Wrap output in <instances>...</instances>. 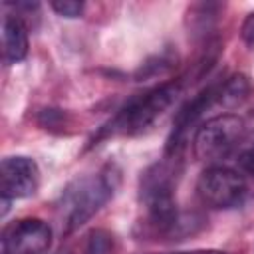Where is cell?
<instances>
[{"label":"cell","mask_w":254,"mask_h":254,"mask_svg":"<svg viewBox=\"0 0 254 254\" xmlns=\"http://www.w3.org/2000/svg\"><path fill=\"white\" fill-rule=\"evenodd\" d=\"M163 254H226L222 250H212V248H202V250H189V252H163Z\"/></svg>","instance_id":"cell-17"},{"label":"cell","mask_w":254,"mask_h":254,"mask_svg":"<svg viewBox=\"0 0 254 254\" xmlns=\"http://www.w3.org/2000/svg\"><path fill=\"white\" fill-rule=\"evenodd\" d=\"M50 6L62 18H79L85 10V4L77 0H54L50 2Z\"/></svg>","instance_id":"cell-14"},{"label":"cell","mask_w":254,"mask_h":254,"mask_svg":"<svg viewBox=\"0 0 254 254\" xmlns=\"http://www.w3.org/2000/svg\"><path fill=\"white\" fill-rule=\"evenodd\" d=\"M38 123L46 129V131H56V133H64L65 127H69V117L65 111L62 109H44L38 117Z\"/></svg>","instance_id":"cell-13"},{"label":"cell","mask_w":254,"mask_h":254,"mask_svg":"<svg viewBox=\"0 0 254 254\" xmlns=\"http://www.w3.org/2000/svg\"><path fill=\"white\" fill-rule=\"evenodd\" d=\"M52 228L40 218H22L2 232V254H48Z\"/></svg>","instance_id":"cell-6"},{"label":"cell","mask_w":254,"mask_h":254,"mask_svg":"<svg viewBox=\"0 0 254 254\" xmlns=\"http://www.w3.org/2000/svg\"><path fill=\"white\" fill-rule=\"evenodd\" d=\"M58 254H71V252H69V250H67V248H65V250H60V252H58Z\"/></svg>","instance_id":"cell-18"},{"label":"cell","mask_w":254,"mask_h":254,"mask_svg":"<svg viewBox=\"0 0 254 254\" xmlns=\"http://www.w3.org/2000/svg\"><path fill=\"white\" fill-rule=\"evenodd\" d=\"M246 123L234 113H222L206 119L194 133L192 149L194 157L204 163H216L226 159L244 139Z\"/></svg>","instance_id":"cell-4"},{"label":"cell","mask_w":254,"mask_h":254,"mask_svg":"<svg viewBox=\"0 0 254 254\" xmlns=\"http://www.w3.org/2000/svg\"><path fill=\"white\" fill-rule=\"evenodd\" d=\"M181 89H183L181 81L175 79L131 97L115 113V117L99 131L97 139L107 135H139L147 131L175 103V99L181 95Z\"/></svg>","instance_id":"cell-2"},{"label":"cell","mask_w":254,"mask_h":254,"mask_svg":"<svg viewBox=\"0 0 254 254\" xmlns=\"http://www.w3.org/2000/svg\"><path fill=\"white\" fill-rule=\"evenodd\" d=\"M119 185V173L113 165H105L95 175L73 181L62 196V222L64 234H71L83 226L103 204L111 200Z\"/></svg>","instance_id":"cell-1"},{"label":"cell","mask_w":254,"mask_h":254,"mask_svg":"<svg viewBox=\"0 0 254 254\" xmlns=\"http://www.w3.org/2000/svg\"><path fill=\"white\" fill-rule=\"evenodd\" d=\"M250 93V81L246 79V75L236 73L230 75L228 79L220 81V105L222 107H236L242 101H246Z\"/></svg>","instance_id":"cell-10"},{"label":"cell","mask_w":254,"mask_h":254,"mask_svg":"<svg viewBox=\"0 0 254 254\" xmlns=\"http://www.w3.org/2000/svg\"><path fill=\"white\" fill-rule=\"evenodd\" d=\"M40 187V169L34 159L24 155L4 157L0 165V192L2 198L16 200L36 194Z\"/></svg>","instance_id":"cell-7"},{"label":"cell","mask_w":254,"mask_h":254,"mask_svg":"<svg viewBox=\"0 0 254 254\" xmlns=\"http://www.w3.org/2000/svg\"><path fill=\"white\" fill-rule=\"evenodd\" d=\"M83 254H117V240L105 228H93L83 242Z\"/></svg>","instance_id":"cell-12"},{"label":"cell","mask_w":254,"mask_h":254,"mask_svg":"<svg viewBox=\"0 0 254 254\" xmlns=\"http://www.w3.org/2000/svg\"><path fill=\"white\" fill-rule=\"evenodd\" d=\"M236 165H238V171L252 177L254 179V145L250 147H244L240 153H238V159H236Z\"/></svg>","instance_id":"cell-15"},{"label":"cell","mask_w":254,"mask_h":254,"mask_svg":"<svg viewBox=\"0 0 254 254\" xmlns=\"http://www.w3.org/2000/svg\"><path fill=\"white\" fill-rule=\"evenodd\" d=\"M240 36L244 40L246 46H254V12L246 16V20L242 22V28H240Z\"/></svg>","instance_id":"cell-16"},{"label":"cell","mask_w":254,"mask_h":254,"mask_svg":"<svg viewBox=\"0 0 254 254\" xmlns=\"http://www.w3.org/2000/svg\"><path fill=\"white\" fill-rule=\"evenodd\" d=\"M2 52L6 64L22 62L28 56V26L18 14H6L2 20Z\"/></svg>","instance_id":"cell-9"},{"label":"cell","mask_w":254,"mask_h":254,"mask_svg":"<svg viewBox=\"0 0 254 254\" xmlns=\"http://www.w3.org/2000/svg\"><path fill=\"white\" fill-rule=\"evenodd\" d=\"M175 65H177V54L171 52V50H163V52L155 54L153 58H149V60L137 69L135 77H137V81H145V79H151V77L169 73Z\"/></svg>","instance_id":"cell-11"},{"label":"cell","mask_w":254,"mask_h":254,"mask_svg":"<svg viewBox=\"0 0 254 254\" xmlns=\"http://www.w3.org/2000/svg\"><path fill=\"white\" fill-rule=\"evenodd\" d=\"M181 175V155H165L139 179V200L145 206L143 222H163L179 212L175 189Z\"/></svg>","instance_id":"cell-3"},{"label":"cell","mask_w":254,"mask_h":254,"mask_svg":"<svg viewBox=\"0 0 254 254\" xmlns=\"http://www.w3.org/2000/svg\"><path fill=\"white\" fill-rule=\"evenodd\" d=\"M196 192L200 200L218 210L238 206L246 196V181L240 173L228 167L212 165L202 171L196 183Z\"/></svg>","instance_id":"cell-5"},{"label":"cell","mask_w":254,"mask_h":254,"mask_svg":"<svg viewBox=\"0 0 254 254\" xmlns=\"http://www.w3.org/2000/svg\"><path fill=\"white\" fill-rule=\"evenodd\" d=\"M204 216L196 212H177L175 216L163 222H139L141 226V240H163V242H179L198 234L204 228Z\"/></svg>","instance_id":"cell-8"}]
</instances>
